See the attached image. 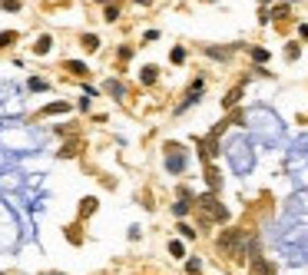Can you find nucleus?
<instances>
[{"mask_svg": "<svg viewBox=\"0 0 308 275\" xmlns=\"http://www.w3.org/2000/svg\"><path fill=\"white\" fill-rule=\"evenodd\" d=\"M215 245H219V252H222V255H229V259H232V255H242V245H245L242 229H225Z\"/></svg>", "mask_w": 308, "mask_h": 275, "instance_id": "f257e3e1", "label": "nucleus"}, {"mask_svg": "<svg viewBox=\"0 0 308 275\" xmlns=\"http://www.w3.org/2000/svg\"><path fill=\"white\" fill-rule=\"evenodd\" d=\"M199 209H202L205 219H215V222H225L229 219V213L219 205V199H215V192H205L202 199H199Z\"/></svg>", "mask_w": 308, "mask_h": 275, "instance_id": "f03ea898", "label": "nucleus"}, {"mask_svg": "<svg viewBox=\"0 0 308 275\" xmlns=\"http://www.w3.org/2000/svg\"><path fill=\"white\" fill-rule=\"evenodd\" d=\"M249 259H252V275H275V268H272L269 262L262 259L259 252H255V255H249Z\"/></svg>", "mask_w": 308, "mask_h": 275, "instance_id": "7ed1b4c3", "label": "nucleus"}, {"mask_svg": "<svg viewBox=\"0 0 308 275\" xmlns=\"http://www.w3.org/2000/svg\"><path fill=\"white\" fill-rule=\"evenodd\" d=\"M50 50H53V37H50V33H43V37L33 43V53H37V56H47Z\"/></svg>", "mask_w": 308, "mask_h": 275, "instance_id": "20e7f679", "label": "nucleus"}, {"mask_svg": "<svg viewBox=\"0 0 308 275\" xmlns=\"http://www.w3.org/2000/svg\"><path fill=\"white\" fill-rule=\"evenodd\" d=\"M96 205H100V199H96V196H87L83 202H80V219H87V216H93V213H96Z\"/></svg>", "mask_w": 308, "mask_h": 275, "instance_id": "39448f33", "label": "nucleus"}, {"mask_svg": "<svg viewBox=\"0 0 308 275\" xmlns=\"http://www.w3.org/2000/svg\"><path fill=\"white\" fill-rule=\"evenodd\" d=\"M80 43H83V50H87V53L100 50V37H96V33H83V37H80Z\"/></svg>", "mask_w": 308, "mask_h": 275, "instance_id": "423d86ee", "label": "nucleus"}, {"mask_svg": "<svg viewBox=\"0 0 308 275\" xmlns=\"http://www.w3.org/2000/svg\"><path fill=\"white\" fill-rule=\"evenodd\" d=\"M66 70H70L73 77H90V66H87V63H80V60H70V63H66Z\"/></svg>", "mask_w": 308, "mask_h": 275, "instance_id": "0eeeda50", "label": "nucleus"}, {"mask_svg": "<svg viewBox=\"0 0 308 275\" xmlns=\"http://www.w3.org/2000/svg\"><path fill=\"white\" fill-rule=\"evenodd\" d=\"M156 77H159V70L156 66H142V87H152V83H156Z\"/></svg>", "mask_w": 308, "mask_h": 275, "instance_id": "6e6552de", "label": "nucleus"}, {"mask_svg": "<svg viewBox=\"0 0 308 275\" xmlns=\"http://www.w3.org/2000/svg\"><path fill=\"white\" fill-rule=\"evenodd\" d=\"M232 50H239L236 43H232L229 50H219V47H205V53H209V56H215V60H229V53H232Z\"/></svg>", "mask_w": 308, "mask_h": 275, "instance_id": "1a4fd4ad", "label": "nucleus"}, {"mask_svg": "<svg viewBox=\"0 0 308 275\" xmlns=\"http://www.w3.org/2000/svg\"><path fill=\"white\" fill-rule=\"evenodd\" d=\"M17 43V30H4L0 33V50H10Z\"/></svg>", "mask_w": 308, "mask_h": 275, "instance_id": "9d476101", "label": "nucleus"}, {"mask_svg": "<svg viewBox=\"0 0 308 275\" xmlns=\"http://www.w3.org/2000/svg\"><path fill=\"white\" fill-rule=\"evenodd\" d=\"M73 106L70 103H50V106H43V116H50V113H70Z\"/></svg>", "mask_w": 308, "mask_h": 275, "instance_id": "9b49d317", "label": "nucleus"}, {"mask_svg": "<svg viewBox=\"0 0 308 275\" xmlns=\"http://www.w3.org/2000/svg\"><path fill=\"white\" fill-rule=\"evenodd\" d=\"M63 236H66V242H73V245H80V242H83V232H80L76 226H66V232H63Z\"/></svg>", "mask_w": 308, "mask_h": 275, "instance_id": "f8f14e48", "label": "nucleus"}, {"mask_svg": "<svg viewBox=\"0 0 308 275\" xmlns=\"http://www.w3.org/2000/svg\"><path fill=\"white\" fill-rule=\"evenodd\" d=\"M76 153H80V143H76V140H70L63 150H60V159H70V156H76Z\"/></svg>", "mask_w": 308, "mask_h": 275, "instance_id": "ddd939ff", "label": "nucleus"}, {"mask_svg": "<svg viewBox=\"0 0 308 275\" xmlns=\"http://www.w3.org/2000/svg\"><path fill=\"white\" fill-rule=\"evenodd\" d=\"M242 100V87H236V90H229V96L222 100V106H236V103Z\"/></svg>", "mask_w": 308, "mask_h": 275, "instance_id": "4468645a", "label": "nucleus"}, {"mask_svg": "<svg viewBox=\"0 0 308 275\" xmlns=\"http://www.w3.org/2000/svg\"><path fill=\"white\" fill-rule=\"evenodd\" d=\"M169 255H173V259H182V255H186V245H182L179 239H176V242H169Z\"/></svg>", "mask_w": 308, "mask_h": 275, "instance_id": "2eb2a0df", "label": "nucleus"}, {"mask_svg": "<svg viewBox=\"0 0 308 275\" xmlns=\"http://www.w3.org/2000/svg\"><path fill=\"white\" fill-rule=\"evenodd\" d=\"M0 7L7 10V14H17V10H24V4L20 0H0Z\"/></svg>", "mask_w": 308, "mask_h": 275, "instance_id": "dca6fc26", "label": "nucleus"}, {"mask_svg": "<svg viewBox=\"0 0 308 275\" xmlns=\"http://www.w3.org/2000/svg\"><path fill=\"white\" fill-rule=\"evenodd\" d=\"M176 229H179V236H182V239H196V229H192V226H186V222H179Z\"/></svg>", "mask_w": 308, "mask_h": 275, "instance_id": "f3484780", "label": "nucleus"}, {"mask_svg": "<svg viewBox=\"0 0 308 275\" xmlns=\"http://www.w3.org/2000/svg\"><path fill=\"white\" fill-rule=\"evenodd\" d=\"M30 90H33V93H40V90H50V83H47V80H40V77H33L30 80Z\"/></svg>", "mask_w": 308, "mask_h": 275, "instance_id": "a211bd4d", "label": "nucleus"}, {"mask_svg": "<svg viewBox=\"0 0 308 275\" xmlns=\"http://www.w3.org/2000/svg\"><path fill=\"white\" fill-rule=\"evenodd\" d=\"M252 60H255V63H265V60H269V50L255 47V50H252Z\"/></svg>", "mask_w": 308, "mask_h": 275, "instance_id": "6ab92c4d", "label": "nucleus"}, {"mask_svg": "<svg viewBox=\"0 0 308 275\" xmlns=\"http://www.w3.org/2000/svg\"><path fill=\"white\" fill-rule=\"evenodd\" d=\"M106 20H119V4H110V7H106Z\"/></svg>", "mask_w": 308, "mask_h": 275, "instance_id": "aec40b11", "label": "nucleus"}, {"mask_svg": "<svg viewBox=\"0 0 308 275\" xmlns=\"http://www.w3.org/2000/svg\"><path fill=\"white\" fill-rule=\"evenodd\" d=\"M169 60H173V63H182V60H186V50H182V47H176L173 53H169Z\"/></svg>", "mask_w": 308, "mask_h": 275, "instance_id": "412c9836", "label": "nucleus"}, {"mask_svg": "<svg viewBox=\"0 0 308 275\" xmlns=\"http://www.w3.org/2000/svg\"><path fill=\"white\" fill-rule=\"evenodd\" d=\"M285 56H288V60H298V47H295V43H292V47H285Z\"/></svg>", "mask_w": 308, "mask_h": 275, "instance_id": "4be33fe9", "label": "nucleus"}, {"mask_svg": "<svg viewBox=\"0 0 308 275\" xmlns=\"http://www.w3.org/2000/svg\"><path fill=\"white\" fill-rule=\"evenodd\" d=\"M186 268H189V272H199V268H202V262H199V259H189V262H186Z\"/></svg>", "mask_w": 308, "mask_h": 275, "instance_id": "5701e85b", "label": "nucleus"}, {"mask_svg": "<svg viewBox=\"0 0 308 275\" xmlns=\"http://www.w3.org/2000/svg\"><path fill=\"white\" fill-rule=\"evenodd\" d=\"M136 4H142V7H146V4H152V0H136Z\"/></svg>", "mask_w": 308, "mask_h": 275, "instance_id": "b1692460", "label": "nucleus"}, {"mask_svg": "<svg viewBox=\"0 0 308 275\" xmlns=\"http://www.w3.org/2000/svg\"><path fill=\"white\" fill-rule=\"evenodd\" d=\"M96 4H110V0H96Z\"/></svg>", "mask_w": 308, "mask_h": 275, "instance_id": "393cba45", "label": "nucleus"}, {"mask_svg": "<svg viewBox=\"0 0 308 275\" xmlns=\"http://www.w3.org/2000/svg\"><path fill=\"white\" fill-rule=\"evenodd\" d=\"M50 275H63V272H50Z\"/></svg>", "mask_w": 308, "mask_h": 275, "instance_id": "a878e982", "label": "nucleus"}, {"mask_svg": "<svg viewBox=\"0 0 308 275\" xmlns=\"http://www.w3.org/2000/svg\"><path fill=\"white\" fill-rule=\"evenodd\" d=\"M0 275H7V272H0Z\"/></svg>", "mask_w": 308, "mask_h": 275, "instance_id": "bb28decb", "label": "nucleus"}]
</instances>
